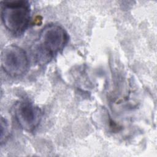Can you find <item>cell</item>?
I'll return each mask as SVG.
<instances>
[{
    "mask_svg": "<svg viewBox=\"0 0 157 157\" xmlns=\"http://www.w3.org/2000/svg\"><path fill=\"white\" fill-rule=\"evenodd\" d=\"M1 66L4 72L13 77L25 74L29 67L26 52L15 45L6 47L1 53Z\"/></svg>",
    "mask_w": 157,
    "mask_h": 157,
    "instance_id": "obj_3",
    "label": "cell"
},
{
    "mask_svg": "<svg viewBox=\"0 0 157 157\" xmlns=\"http://www.w3.org/2000/svg\"><path fill=\"white\" fill-rule=\"evenodd\" d=\"M9 124L6 119L1 117V143L2 144L8 139L9 136Z\"/></svg>",
    "mask_w": 157,
    "mask_h": 157,
    "instance_id": "obj_5",
    "label": "cell"
},
{
    "mask_svg": "<svg viewBox=\"0 0 157 157\" xmlns=\"http://www.w3.org/2000/svg\"><path fill=\"white\" fill-rule=\"evenodd\" d=\"M69 40L67 33L56 24L46 25L40 32L34 55L40 63H45L56 54L62 51Z\"/></svg>",
    "mask_w": 157,
    "mask_h": 157,
    "instance_id": "obj_1",
    "label": "cell"
},
{
    "mask_svg": "<svg viewBox=\"0 0 157 157\" xmlns=\"http://www.w3.org/2000/svg\"><path fill=\"white\" fill-rule=\"evenodd\" d=\"M1 17L7 29L13 34H20L27 28L30 19V6L26 1H2Z\"/></svg>",
    "mask_w": 157,
    "mask_h": 157,
    "instance_id": "obj_2",
    "label": "cell"
},
{
    "mask_svg": "<svg viewBox=\"0 0 157 157\" xmlns=\"http://www.w3.org/2000/svg\"><path fill=\"white\" fill-rule=\"evenodd\" d=\"M13 114L19 126L28 132L33 131L42 118L40 109L29 101L17 102L13 107Z\"/></svg>",
    "mask_w": 157,
    "mask_h": 157,
    "instance_id": "obj_4",
    "label": "cell"
}]
</instances>
